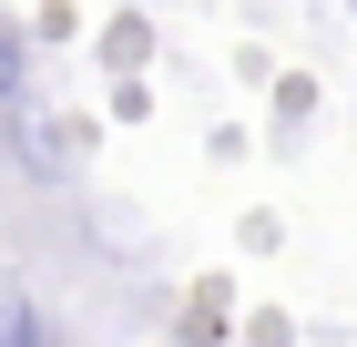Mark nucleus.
I'll use <instances>...</instances> for the list:
<instances>
[{"label": "nucleus", "instance_id": "nucleus-1", "mask_svg": "<svg viewBox=\"0 0 357 347\" xmlns=\"http://www.w3.org/2000/svg\"><path fill=\"white\" fill-rule=\"evenodd\" d=\"M10 92H21V31L0 21V103H10Z\"/></svg>", "mask_w": 357, "mask_h": 347}]
</instances>
